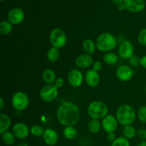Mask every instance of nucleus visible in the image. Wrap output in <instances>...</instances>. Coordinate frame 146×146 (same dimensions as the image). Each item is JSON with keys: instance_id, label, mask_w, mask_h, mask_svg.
I'll use <instances>...</instances> for the list:
<instances>
[{"instance_id": "1", "label": "nucleus", "mask_w": 146, "mask_h": 146, "mask_svg": "<svg viewBox=\"0 0 146 146\" xmlns=\"http://www.w3.org/2000/svg\"><path fill=\"white\" fill-rule=\"evenodd\" d=\"M58 121L64 126H74L80 118V110L77 105L71 101L61 104L56 111Z\"/></svg>"}, {"instance_id": "2", "label": "nucleus", "mask_w": 146, "mask_h": 146, "mask_svg": "<svg viewBox=\"0 0 146 146\" xmlns=\"http://www.w3.org/2000/svg\"><path fill=\"white\" fill-rule=\"evenodd\" d=\"M115 117L121 125L125 126L131 125L134 122L136 113L131 106L125 104L118 107L116 111Z\"/></svg>"}, {"instance_id": "3", "label": "nucleus", "mask_w": 146, "mask_h": 146, "mask_svg": "<svg viewBox=\"0 0 146 146\" xmlns=\"http://www.w3.org/2000/svg\"><path fill=\"white\" fill-rule=\"evenodd\" d=\"M96 44L98 51L101 52H111L117 46V39L113 34L104 32L96 38Z\"/></svg>"}, {"instance_id": "4", "label": "nucleus", "mask_w": 146, "mask_h": 146, "mask_svg": "<svg viewBox=\"0 0 146 146\" xmlns=\"http://www.w3.org/2000/svg\"><path fill=\"white\" fill-rule=\"evenodd\" d=\"M108 108L105 103L94 101L88 107V114L91 119H101L108 115Z\"/></svg>"}, {"instance_id": "5", "label": "nucleus", "mask_w": 146, "mask_h": 146, "mask_svg": "<svg viewBox=\"0 0 146 146\" xmlns=\"http://www.w3.org/2000/svg\"><path fill=\"white\" fill-rule=\"evenodd\" d=\"M49 41L53 47H56L59 49V48H63L66 44V34L61 29H54L50 32Z\"/></svg>"}, {"instance_id": "6", "label": "nucleus", "mask_w": 146, "mask_h": 146, "mask_svg": "<svg viewBox=\"0 0 146 146\" xmlns=\"http://www.w3.org/2000/svg\"><path fill=\"white\" fill-rule=\"evenodd\" d=\"M12 106L17 111H24L27 109L29 104V97L25 93L22 91H18L13 95L11 98Z\"/></svg>"}, {"instance_id": "7", "label": "nucleus", "mask_w": 146, "mask_h": 146, "mask_svg": "<svg viewBox=\"0 0 146 146\" xmlns=\"http://www.w3.org/2000/svg\"><path fill=\"white\" fill-rule=\"evenodd\" d=\"M58 95V88H56L54 84H46L44 86L39 92L40 98L45 102H51L54 101Z\"/></svg>"}, {"instance_id": "8", "label": "nucleus", "mask_w": 146, "mask_h": 146, "mask_svg": "<svg viewBox=\"0 0 146 146\" xmlns=\"http://www.w3.org/2000/svg\"><path fill=\"white\" fill-rule=\"evenodd\" d=\"M118 123H118L116 117L111 115V114H108L106 116L104 117L102 119V122H101L103 129L107 133H115V131L118 128Z\"/></svg>"}, {"instance_id": "9", "label": "nucleus", "mask_w": 146, "mask_h": 146, "mask_svg": "<svg viewBox=\"0 0 146 146\" xmlns=\"http://www.w3.org/2000/svg\"><path fill=\"white\" fill-rule=\"evenodd\" d=\"M118 54L124 59H130L134 55L133 44L129 40H124L120 44Z\"/></svg>"}, {"instance_id": "10", "label": "nucleus", "mask_w": 146, "mask_h": 146, "mask_svg": "<svg viewBox=\"0 0 146 146\" xmlns=\"http://www.w3.org/2000/svg\"><path fill=\"white\" fill-rule=\"evenodd\" d=\"M25 18V14L20 8H14L10 10L7 15L8 21L13 25H17L23 22Z\"/></svg>"}, {"instance_id": "11", "label": "nucleus", "mask_w": 146, "mask_h": 146, "mask_svg": "<svg viewBox=\"0 0 146 146\" xmlns=\"http://www.w3.org/2000/svg\"><path fill=\"white\" fill-rule=\"evenodd\" d=\"M134 75V71L132 68L127 65H121L117 68L116 76L120 81L126 82L130 81Z\"/></svg>"}, {"instance_id": "12", "label": "nucleus", "mask_w": 146, "mask_h": 146, "mask_svg": "<svg viewBox=\"0 0 146 146\" xmlns=\"http://www.w3.org/2000/svg\"><path fill=\"white\" fill-rule=\"evenodd\" d=\"M123 3L126 9L133 13L141 12L145 7L144 0H125Z\"/></svg>"}, {"instance_id": "13", "label": "nucleus", "mask_w": 146, "mask_h": 146, "mask_svg": "<svg viewBox=\"0 0 146 146\" xmlns=\"http://www.w3.org/2000/svg\"><path fill=\"white\" fill-rule=\"evenodd\" d=\"M12 132L16 138L19 139H25L30 133V129L24 123H17L12 127Z\"/></svg>"}, {"instance_id": "14", "label": "nucleus", "mask_w": 146, "mask_h": 146, "mask_svg": "<svg viewBox=\"0 0 146 146\" xmlns=\"http://www.w3.org/2000/svg\"><path fill=\"white\" fill-rule=\"evenodd\" d=\"M68 81L70 85L74 88L81 86L84 81V76L78 69H72L68 75Z\"/></svg>"}, {"instance_id": "15", "label": "nucleus", "mask_w": 146, "mask_h": 146, "mask_svg": "<svg viewBox=\"0 0 146 146\" xmlns=\"http://www.w3.org/2000/svg\"><path fill=\"white\" fill-rule=\"evenodd\" d=\"M101 77L99 74L94 69H89L86 71L85 75V81L87 85L91 88L96 87L99 84Z\"/></svg>"}, {"instance_id": "16", "label": "nucleus", "mask_w": 146, "mask_h": 146, "mask_svg": "<svg viewBox=\"0 0 146 146\" xmlns=\"http://www.w3.org/2000/svg\"><path fill=\"white\" fill-rule=\"evenodd\" d=\"M43 140L46 145H55L58 141V135L56 131L52 128H47L43 135Z\"/></svg>"}, {"instance_id": "17", "label": "nucleus", "mask_w": 146, "mask_h": 146, "mask_svg": "<svg viewBox=\"0 0 146 146\" xmlns=\"http://www.w3.org/2000/svg\"><path fill=\"white\" fill-rule=\"evenodd\" d=\"M75 64L78 68L84 69L91 66L94 64V60L92 56L89 54H81L77 57L75 61Z\"/></svg>"}, {"instance_id": "18", "label": "nucleus", "mask_w": 146, "mask_h": 146, "mask_svg": "<svg viewBox=\"0 0 146 146\" xmlns=\"http://www.w3.org/2000/svg\"><path fill=\"white\" fill-rule=\"evenodd\" d=\"M11 121L10 117L5 113L0 114V133L3 134L7 132L10 128Z\"/></svg>"}, {"instance_id": "19", "label": "nucleus", "mask_w": 146, "mask_h": 146, "mask_svg": "<svg viewBox=\"0 0 146 146\" xmlns=\"http://www.w3.org/2000/svg\"><path fill=\"white\" fill-rule=\"evenodd\" d=\"M42 78L46 84H53L56 79L55 72L51 68H46L43 71Z\"/></svg>"}, {"instance_id": "20", "label": "nucleus", "mask_w": 146, "mask_h": 146, "mask_svg": "<svg viewBox=\"0 0 146 146\" xmlns=\"http://www.w3.org/2000/svg\"><path fill=\"white\" fill-rule=\"evenodd\" d=\"M96 48L97 47L96 43H94V41H92L91 39H89V38L86 39L84 41V43H83V48H84L86 54H87L91 55V54H94Z\"/></svg>"}, {"instance_id": "21", "label": "nucleus", "mask_w": 146, "mask_h": 146, "mask_svg": "<svg viewBox=\"0 0 146 146\" xmlns=\"http://www.w3.org/2000/svg\"><path fill=\"white\" fill-rule=\"evenodd\" d=\"M101 122L97 119H91L88 124V128L90 133L93 134H96L101 131Z\"/></svg>"}, {"instance_id": "22", "label": "nucleus", "mask_w": 146, "mask_h": 146, "mask_svg": "<svg viewBox=\"0 0 146 146\" xmlns=\"http://www.w3.org/2000/svg\"><path fill=\"white\" fill-rule=\"evenodd\" d=\"M13 29V24L9 21H2L0 23V34L3 36L9 34Z\"/></svg>"}, {"instance_id": "23", "label": "nucleus", "mask_w": 146, "mask_h": 146, "mask_svg": "<svg viewBox=\"0 0 146 146\" xmlns=\"http://www.w3.org/2000/svg\"><path fill=\"white\" fill-rule=\"evenodd\" d=\"M123 136L128 139H132L136 136L137 131L131 125H125L123 129Z\"/></svg>"}, {"instance_id": "24", "label": "nucleus", "mask_w": 146, "mask_h": 146, "mask_svg": "<svg viewBox=\"0 0 146 146\" xmlns=\"http://www.w3.org/2000/svg\"><path fill=\"white\" fill-rule=\"evenodd\" d=\"M60 56V52L58 48L56 47H51L47 52V58L51 62H55L58 59Z\"/></svg>"}, {"instance_id": "25", "label": "nucleus", "mask_w": 146, "mask_h": 146, "mask_svg": "<svg viewBox=\"0 0 146 146\" xmlns=\"http://www.w3.org/2000/svg\"><path fill=\"white\" fill-rule=\"evenodd\" d=\"M77 131L74 126H67L63 131L64 136L68 140H73L77 136Z\"/></svg>"}, {"instance_id": "26", "label": "nucleus", "mask_w": 146, "mask_h": 146, "mask_svg": "<svg viewBox=\"0 0 146 146\" xmlns=\"http://www.w3.org/2000/svg\"><path fill=\"white\" fill-rule=\"evenodd\" d=\"M15 138L16 137L13 132H10V131H7L1 134L2 141L7 145H11L12 144H14V141H15Z\"/></svg>"}, {"instance_id": "27", "label": "nucleus", "mask_w": 146, "mask_h": 146, "mask_svg": "<svg viewBox=\"0 0 146 146\" xmlns=\"http://www.w3.org/2000/svg\"><path fill=\"white\" fill-rule=\"evenodd\" d=\"M118 56L113 52H107L104 56V61L108 65H114L118 61Z\"/></svg>"}, {"instance_id": "28", "label": "nucleus", "mask_w": 146, "mask_h": 146, "mask_svg": "<svg viewBox=\"0 0 146 146\" xmlns=\"http://www.w3.org/2000/svg\"><path fill=\"white\" fill-rule=\"evenodd\" d=\"M45 130L39 125H34L30 129V133L35 137L43 136Z\"/></svg>"}, {"instance_id": "29", "label": "nucleus", "mask_w": 146, "mask_h": 146, "mask_svg": "<svg viewBox=\"0 0 146 146\" xmlns=\"http://www.w3.org/2000/svg\"><path fill=\"white\" fill-rule=\"evenodd\" d=\"M111 146H130L129 140L124 136L118 137L112 143Z\"/></svg>"}, {"instance_id": "30", "label": "nucleus", "mask_w": 146, "mask_h": 146, "mask_svg": "<svg viewBox=\"0 0 146 146\" xmlns=\"http://www.w3.org/2000/svg\"><path fill=\"white\" fill-rule=\"evenodd\" d=\"M138 41L141 45L146 46V28L143 29L138 35Z\"/></svg>"}, {"instance_id": "31", "label": "nucleus", "mask_w": 146, "mask_h": 146, "mask_svg": "<svg viewBox=\"0 0 146 146\" xmlns=\"http://www.w3.org/2000/svg\"><path fill=\"white\" fill-rule=\"evenodd\" d=\"M138 117L141 122L146 123V106H143L139 108L138 112Z\"/></svg>"}, {"instance_id": "32", "label": "nucleus", "mask_w": 146, "mask_h": 146, "mask_svg": "<svg viewBox=\"0 0 146 146\" xmlns=\"http://www.w3.org/2000/svg\"><path fill=\"white\" fill-rule=\"evenodd\" d=\"M140 60H141V58H139L138 56L133 55L129 59V63L133 66H138L141 65L140 64Z\"/></svg>"}, {"instance_id": "33", "label": "nucleus", "mask_w": 146, "mask_h": 146, "mask_svg": "<svg viewBox=\"0 0 146 146\" xmlns=\"http://www.w3.org/2000/svg\"><path fill=\"white\" fill-rule=\"evenodd\" d=\"M137 135L141 141H146V129L141 128L137 131Z\"/></svg>"}, {"instance_id": "34", "label": "nucleus", "mask_w": 146, "mask_h": 146, "mask_svg": "<svg viewBox=\"0 0 146 146\" xmlns=\"http://www.w3.org/2000/svg\"><path fill=\"white\" fill-rule=\"evenodd\" d=\"M92 67L93 69H94V71L98 72V71H101V68H102V63L100 61H95V62H94V64H93Z\"/></svg>"}, {"instance_id": "35", "label": "nucleus", "mask_w": 146, "mask_h": 146, "mask_svg": "<svg viewBox=\"0 0 146 146\" xmlns=\"http://www.w3.org/2000/svg\"><path fill=\"white\" fill-rule=\"evenodd\" d=\"M64 81L62 78H61V77L57 78L56 79L55 82H54V85H55V86L58 88H61V87L64 86Z\"/></svg>"}, {"instance_id": "36", "label": "nucleus", "mask_w": 146, "mask_h": 146, "mask_svg": "<svg viewBox=\"0 0 146 146\" xmlns=\"http://www.w3.org/2000/svg\"><path fill=\"white\" fill-rule=\"evenodd\" d=\"M116 137H115V133H108L107 135V139L110 141V142H113L115 139H116Z\"/></svg>"}, {"instance_id": "37", "label": "nucleus", "mask_w": 146, "mask_h": 146, "mask_svg": "<svg viewBox=\"0 0 146 146\" xmlns=\"http://www.w3.org/2000/svg\"><path fill=\"white\" fill-rule=\"evenodd\" d=\"M140 64L143 68L146 69V56H143L141 57V60H140Z\"/></svg>"}, {"instance_id": "38", "label": "nucleus", "mask_w": 146, "mask_h": 146, "mask_svg": "<svg viewBox=\"0 0 146 146\" xmlns=\"http://www.w3.org/2000/svg\"><path fill=\"white\" fill-rule=\"evenodd\" d=\"M117 8H118V11H123L124 9H126L125 8V4H124V3L118 4V7H117Z\"/></svg>"}, {"instance_id": "39", "label": "nucleus", "mask_w": 146, "mask_h": 146, "mask_svg": "<svg viewBox=\"0 0 146 146\" xmlns=\"http://www.w3.org/2000/svg\"><path fill=\"white\" fill-rule=\"evenodd\" d=\"M4 107V101L2 98H0V111H2Z\"/></svg>"}, {"instance_id": "40", "label": "nucleus", "mask_w": 146, "mask_h": 146, "mask_svg": "<svg viewBox=\"0 0 146 146\" xmlns=\"http://www.w3.org/2000/svg\"><path fill=\"white\" fill-rule=\"evenodd\" d=\"M111 1H112L114 3V4H117V5H118V4H122V3H123L125 0H111Z\"/></svg>"}, {"instance_id": "41", "label": "nucleus", "mask_w": 146, "mask_h": 146, "mask_svg": "<svg viewBox=\"0 0 146 146\" xmlns=\"http://www.w3.org/2000/svg\"><path fill=\"white\" fill-rule=\"evenodd\" d=\"M137 146H146V141H141Z\"/></svg>"}, {"instance_id": "42", "label": "nucleus", "mask_w": 146, "mask_h": 146, "mask_svg": "<svg viewBox=\"0 0 146 146\" xmlns=\"http://www.w3.org/2000/svg\"><path fill=\"white\" fill-rule=\"evenodd\" d=\"M18 146H29L28 145H27V143H21L19 144Z\"/></svg>"}, {"instance_id": "43", "label": "nucleus", "mask_w": 146, "mask_h": 146, "mask_svg": "<svg viewBox=\"0 0 146 146\" xmlns=\"http://www.w3.org/2000/svg\"><path fill=\"white\" fill-rule=\"evenodd\" d=\"M0 1H4V0H0Z\"/></svg>"}, {"instance_id": "44", "label": "nucleus", "mask_w": 146, "mask_h": 146, "mask_svg": "<svg viewBox=\"0 0 146 146\" xmlns=\"http://www.w3.org/2000/svg\"><path fill=\"white\" fill-rule=\"evenodd\" d=\"M145 93H146V86H145Z\"/></svg>"}]
</instances>
